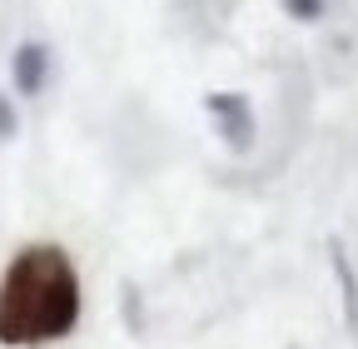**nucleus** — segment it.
<instances>
[{
	"instance_id": "f257e3e1",
	"label": "nucleus",
	"mask_w": 358,
	"mask_h": 349,
	"mask_svg": "<svg viewBox=\"0 0 358 349\" xmlns=\"http://www.w3.org/2000/svg\"><path fill=\"white\" fill-rule=\"evenodd\" d=\"M80 324V275L60 245H25L0 275V344H50Z\"/></svg>"
},
{
	"instance_id": "7ed1b4c3",
	"label": "nucleus",
	"mask_w": 358,
	"mask_h": 349,
	"mask_svg": "<svg viewBox=\"0 0 358 349\" xmlns=\"http://www.w3.org/2000/svg\"><path fill=\"white\" fill-rule=\"evenodd\" d=\"M50 65H55V55H50V46H45V40H20L15 55H10V80H15V95L35 100V95L45 90V80H50Z\"/></svg>"
},
{
	"instance_id": "423d86ee",
	"label": "nucleus",
	"mask_w": 358,
	"mask_h": 349,
	"mask_svg": "<svg viewBox=\"0 0 358 349\" xmlns=\"http://www.w3.org/2000/svg\"><path fill=\"white\" fill-rule=\"evenodd\" d=\"M284 11H289L294 20H319V15H324V0H284Z\"/></svg>"
},
{
	"instance_id": "20e7f679",
	"label": "nucleus",
	"mask_w": 358,
	"mask_h": 349,
	"mask_svg": "<svg viewBox=\"0 0 358 349\" xmlns=\"http://www.w3.org/2000/svg\"><path fill=\"white\" fill-rule=\"evenodd\" d=\"M329 265H334V280H338V299H343V324L358 334V270L343 249V240H329Z\"/></svg>"
},
{
	"instance_id": "f03ea898",
	"label": "nucleus",
	"mask_w": 358,
	"mask_h": 349,
	"mask_svg": "<svg viewBox=\"0 0 358 349\" xmlns=\"http://www.w3.org/2000/svg\"><path fill=\"white\" fill-rule=\"evenodd\" d=\"M204 110L214 115L224 145H229L234 155H244V150L254 145V110H249V100H244L239 90H214V95H204Z\"/></svg>"
},
{
	"instance_id": "39448f33",
	"label": "nucleus",
	"mask_w": 358,
	"mask_h": 349,
	"mask_svg": "<svg viewBox=\"0 0 358 349\" xmlns=\"http://www.w3.org/2000/svg\"><path fill=\"white\" fill-rule=\"evenodd\" d=\"M20 135V110H15V100L0 90V145H10Z\"/></svg>"
}]
</instances>
